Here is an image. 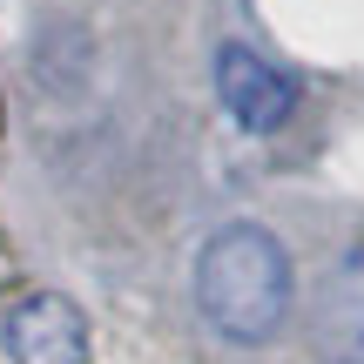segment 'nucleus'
<instances>
[{"instance_id":"4","label":"nucleus","mask_w":364,"mask_h":364,"mask_svg":"<svg viewBox=\"0 0 364 364\" xmlns=\"http://www.w3.org/2000/svg\"><path fill=\"white\" fill-rule=\"evenodd\" d=\"M317 338L344 364H364V243L344 250L317 290Z\"/></svg>"},{"instance_id":"3","label":"nucleus","mask_w":364,"mask_h":364,"mask_svg":"<svg viewBox=\"0 0 364 364\" xmlns=\"http://www.w3.org/2000/svg\"><path fill=\"white\" fill-rule=\"evenodd\" d=\"M7 358L14 364H88V317L61 290H34L7 311Z\"/></svg>"},{"instance_id":"1","label":"nucleus","mask_w":364,"mask_h":364,"mask_svg":"<svg viewBox=\"0 0 364 364\" xmlns=\"http://www.w3.org/2000/svg\"><path fill=\"white\" fill-rule=\"evenodd\" d=\"M297 270L263 223H223L196 250V311L230 344H270L290 317Z\"/></svg>"},{"instance_id":"2","label":"nucleus","mask_w":364,"mask_h":364,"mask_svg":"<svg viewBox=\"0 0 364 364\" xmlns=\"http://www.w3.org/2000/svg\"><path fill=\"white\" fill-rule=\"evenodd\" d=\"M216 102L230 108L236 129L270 135V129H284L290 108H297V81H290L277 61H263L257 48L223 41V48H216Z\"/></svg>"},{"instance_id":"5","label":"nucleus","mask_w":364,"mask_h":364,"mask_svg":"<svg viewBox=\"0 0 364 364\" xmlns=\"http://www.w3.org/2000/svg\"><path fill=\"white\" fill-rule=\"evenodd\" d=\"M338 364H344V358H338Z\"/></svg>"}]
</instances>
